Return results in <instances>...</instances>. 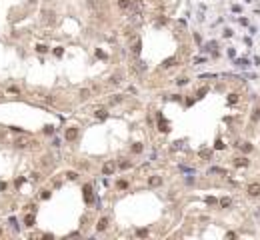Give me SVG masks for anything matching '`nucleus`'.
I'll list each match as a JSON object with an SVG mask.
<instances>
[{
    "mask_svg": "<svg viewBox=\"0 0 260 240\" xmlns=\"http://www.w3.org/2000/svg\"><path fill=\"white\" fill-rule=\"evenodd\" d=\"M76 138H78V128H76V126L66 128V132H64V140H66V142H74Z\"/></svg>",
    "mask_w": 260,
    "mask_h": 240,
    "instance_id": "f257e3e1",
    "label": "nucleus"
},
{
    "mask_svg": "<svg viewBox=\"0 0 260 240\" xmlns=\"http://www.w3.org/2000/svg\"><path fill=\"white\" fill-rule=\"evenodd\" d=\"M148 186H150V188H158V186H162V176H158V174H152V176L148 178Z\"/></svg>",
    "mask_w": 260,
    "mask_h": 240,
    "instance_id": "f03ea898",
    "label": "nucleus"
},
{
    "mask_svg": "<svg viewBox=\"0 0 260 240\" xmlns=\"http://www.w3.org/2000/svg\"><path fill=\"white\" fill-rule=\"evenodd\" d=\"M114 168H116V164H114V160H108V162L102 166V174L104 176H110L112 172H114Z\"/></svg>",
    "mask_w": 260,
    "mask_h": 240,
    "instance_id": "7ed1b4c3",
    "label": "nucleus"
},
{
    "mask_svg": "<svg viewBox=\"0 0 260 240\" xmlns=\"http://www.w3.org/2000/svg\"><path fill=\"white\" fill-rule=\"evenodd\" d=\"M84 200H86V204H92V200H94V194H92V186L90 184H84Z\"/></svg>",
    "mask_w": 260,
    "mask_h": 240,
    "instance_id": "20e7f679",
    "label": "nucleus"
},
{
    "mask_svg": "<svg viewBox=\"0 0 260 240\" xmlns=\"http://www.w3.org/2000/svg\"><path fill=\"white\" fill-rule=\"evenodd\" d=\"M246 192H248V196H260V184H250L246 188Z\"/></svg>",
    "mask_w": 260,
    "mask_h": 240,
    "instance_id": "39448f33",
    "label": "nucleus"
},
{
    "mask_svg": "<svg viewBox=\"0 0 260 240\" xmlns=\"http://www.w3.org/2000/svg\"><path fill=\"white\" fill-rule=\"evenodd\" d=\"M106 228H108V218H106V216H102L100 220L96 222V230H98V232H104Z\"/></svg>",
    "mask_w": 260,
    "mask_h": 240,
    "instance_id": "423d86ee",
    "label": "nucleus"
},
{
    "mask_svg": "<svg viewBox=\"0 0 260 240\" xmlns=\"http://www.w3.org/2000/svg\"><path fill=\"white\" fill-rule=\"evenodd\" d=\"M158 130H160V132H164V134H166V132H170V124L162 118V116H160V120H158Z\"/></svg>",
    "mask_w": 260,
    "mask_h": 240,
    "instance_id": "0eeeda50",
    "label": "nucleus"
},
{
    "mask_svg": "<svg viewBox=\"0 0 260 240\" xmlns=\"http://www.w3.org/2000/svg\"><path fill=\"white\" fill-rule=\"evenodd\" d=\"M132 4H134L132 0H118V8H120V10H130V8H132Z\"/></svg>",
    "mask_w": 260,
    "mask_h": 240,
    "instance_id": "6e6552de",
    "label": "nucleus"
},
{
    "mask_svg": "<svg viewBox=\"0 0 260 240\" xmlns=\"http://www.w3.org/2000/svg\"><path fill=\"white\" fill-rule=\"evenodd\" d=\"M132 52H134L136 56H138V54L142 52V40H140V38H136V40H134V44H132Z\"/></svg>",
    "mask_w": 260,
    "mask_h": 240,
    "instance_id": "1a4fd4ad",
    "label": "nucleus"
},
{
    "mask_svg": "<svg viewBox=\"0 0 260 240\" xmlns=\"http://www.w3.org/2000/svg\"><path fill=\"white\" fill-rule=\"evenodd\" d=\"M208 174H222V176H226V170L220 166H210L208 168Z\"/></svg>",
    "mask_w": 260,
    "mask_h": 240,
    "instance_id": "9d476101",
    "label": "nucleus"
},
{
    "mask_svg": "<svg viewBox=\"0 0 260 240\" xmlns=\"http://www.w3.org/2000/svg\"><path fill=\"white\" fill-rule=\"evenodd\" d=\"M34 222H36V218H34V214H32V212H28V214L24 216V224H26V226L30 228V226H34Z\"/></svg>",
    "mask_w": 260,
    "mask_h": 240,
    "instance_id": "9b49d317",
    "label": "nucleus"
},
{
    "mask_svg": "<svg viewBox=\"0 0 260 240\" xmlns=\"http://www.w3.org/2000/svg\"><path fill=\"white\" fill-rule=\"evenodd\" d=\"M118 166H120L122 170H128V168L132 166V162H128V160H126V158H120V162H118Z\"/></svg>",
    "mask_w": 260,
    "mask_h": 240,
    "instance_id": "f8f14e48",
    "label": "nucleus"
},
{
    "mask_svg": "<svg viewBox=\"0 0 260 240\" xmlns=\"http://www.w3.org/2000/svg\"><path fill=\"white\" fill-rule=\"evenodd\" d=\"M110 82H116V84H118V82H122V72H116V74H112V76H110Z\"/></svg>",
    "mask_w": 260,
    "mask_h": 240,
    "instance_id": "ddd939ff",
    "label": "nucleus"
},
{
    "mask_svg": "<svg viewBox=\"0 0 260 240\" xmlns=\"http://www.w3.org/2000/svg\"><path fill=\"white\" fill-rule=\"evenodd\" d=\"M236 166H248V158H234Z\"/></svg>",
    "mask_w": 260,
    "mask_h": 240,
    "instance_id": "4468645a",
    "label": "nucleus"
},
{
    "mask_svg": "<svg viewBox=\"0 0 260 240\" xmlns=\"http://www.w3.org/2000/svg\"><path fill=\"white\" fill-rule=\"evenodd\" d=\"M48 50H50V48L44 46V44H38V46H36V52H38V54H46Z\"/></svg>",
    "mask_w": 260,
    "mask_h": 240,
    "instance_id": "2eb2a0df",
    "label": "nucleus"
},
{
    "mask_svg": "<svg viewBox=\"0 0 260 240\" xmlns=\"http://www.w3.org/2000/svg\"><path fill=\"white\" fill-rule=\"evenodd\" d=\"M88 98H90V90H88V88L80 90V100H88Z\"/></svg>",
    "mask_w": 260,
    "mask_h": 240,
    "instance_id": "dca6fc26",
    "label": "nucleus"
},
{
    "mask_svg": "<svg viewBox=\"0 0 260 240\" xmlns=\"http://www.w3.org/2000/svg\"><path fill=\"white\" fill-rule=\"evenodd\" d=\"M174 62H176V58H168V60H164V62H162V68H170V66H174Z\"/></svg>",
    "mask_w": 260,
    "mask_h": 240,
    "instance_id": "f3484780",
    "label": "nucleus"
},
{
    "mask_svg": "<svg viewBox=\"0 0 260 240\" xmlns=\"http://www.w3.org/2000/svg\"><path fill=\"white\" fill-rule=\"evenodd\" d=\"M136 236H138V238H146V236H148V230H146V228H138V230H136Z\"/></svg>",
    "mask_w": 260,
    "mask_h": 240,
    "instance_id": "a211bd4d",
    "label": "nucleus"
},
{
    "mask_svg": "<svg viewBox=\"0 0 260 240\" xmlns=\"http://www.w3.org/2000/svg\"><path fill=\"white\" fill-rule=\"evenodd\" d=\"M132 152H134V154H140V152H142V144H140V142H134V144H132Z\"/></svg>",
    "mask_w": 260,
    "mask_h": 240,
    "instance_id": "6ab92c4d",
    "label": "nucleus"
},
{
    "mask_svg": "<svg viewBox=\"0 0 260 240\" xmlns=\"http://www.w3.org/2000/svg\"><path fill=\"white\" fill-rule=\"evenodd\" d=\"M94 114H96V118L104 120V118H106V116H108V112H106V110H96V112H94Z\"/></svg>",
    "mask_w": 260,
    "mask_h": 240,
    "instance_id": "aec40b11",
    "label": "nucleus"
},
{
    "mask_svg": "<svg viewBox=\"0 0 260 240\" xmlns=\"http://www.w3.org/2000/svg\"><path fill=\"white\" fill-rule=\"evenodd\" d=\"M44 134H54V126L52 124H46V126H44Z\"/></svg>",
    "mask_w": 260,
    "mask_h": 240,
    "instance_id": "412c9836",
    "label": "nucleus"
},
{
    "mask_svg": "<svg viewBox=\"0 0 260 240\" xmlns=\"http://www.w3.org/2000/svg\"><path fill=\"white\" fill-rule=\"evenodd\" d=\"M220 206L222 208H228V206H230V198H220Z\"/></svg>",
    "mask_w": 260,
    "mask_h": 240,
    "instance_id": "4be33fe9",
    "label": "nucleus"
},
{
    "mask_svg": "<svg viewBox=\"0 0 260 240\" xmlns=\"http://www.w3.org/2000/svg\"><path fill=\"white\" fill-rule=\"evenodd\" d=\"M176 84H178V86H184V84H188V78H186V76L176 78Z\"/></svg>",
    "mask_w": 260,
    "mask_h": 240,
    "instance_id": "5701e85b",
    "label": "nucleus"
},
{
    "mask_svg": "<svg viewBox=\"0 0 260 240\" xmlns=\"http://www.w3.org/2000/svg\"><path fill=\"white\" fill-rule=\"evenodd\" d=\"M200 156H202V158H210V156H212V150H200Z\"/></svg>",
    "mask_w": 260,
    "mask_h": 240,
    "instance_id": "b1692460",
    "label": "nucleus"
},
{
    "mask_svg": "<svg viewBox=\"0 0 260 240\" xmlns=\"http://www.w3.org/2000/svg\"><path fill=\"white\" fill-rule=\"evenodd\" d=\"M66 178H68V180H76V178H78V174L70 170V172H66Z\"/></svg>",
    "mask_w": 260,
    "mask_h": 240,
    "instance_id": "393cba45",
    "label": "nucleus"
},
{
    "mask_svg": "<svg viewBox=\"0 0 260 240\" xmlns=\"http://www.w3.org/2000/svg\"><path fill=\"white\" fill-rule=\"evenodd\" d=\"M228 102H230V104L238 102V94H230V96H228Z\"/></svg>",
    "mask_w": 260,
    "mask_h": 240,
    "instance_id": "a878e982",
    "label": "nucleus"
},
{
    "mask_svg": "<svg viewBox=\"0 0 260 240\" xmlns=\"http://www.w3.org/2000/svg\"><path fill=\"white\" fill-rule=\"evenodd\" d=\"M118 188H120V190L128 188V182H126V180H118Z\"/></svg>",
    "mask_w": 260,
    "mask_h": 240,
    "instance_id": "bb28decb",
    "label": "nucleus"
},
{
    "mask_svg": "<svg viewBox=\"0 0 260 240\" xmlns=\"http://www.w3.org/2000/svg\"><path fill=\"white\" fill-rule=\"evenodd\" d=\"M236 64H238V66H248V60H246V58H240V60H236Z\"/></svg>",
    "mask_w": 260,
    "mask_h": 240,
    "instance_id": "cd10ccee",
    "label": "nucleus"
},
{
    "mask_svg": "<svg viewBox=\"0 0 260 240\" xmlns=\"http://www.w3.org/2000/svg\"><path fill=\"white\" fill-rule=\"evenodd\" d=\"M256 120H260V110H258V108H256L254 114H252V122H256Z\"/></svg>",
    "mask_w": 260,
    "mask_h": 240,
    "instance_id": "c85d7f7f",
    "label": "nucleus"
},
{
    "mask_svg": "<svg viewBox=\"0 0 260 240\" xmlns=\"http://www.w3.org/2000/svg\"><path fill=\"white\" fill-rule=\"evenodd\" d=\"M62 52H64V50H62V46H56V50H54V54H56L58 58L62 56Z\"/></svg>",
    "mask_w": 260,
    "mask_h": 240,
    "instance_id": "c756f323",
    "label": "nucleus"
},
{
    "mask_svg": "<svg viewBox=\"0 0 260 240\" xmlns=\"http://www.w3.org/2000/svg\"><path fill=\"white\" fill-rule=\"evenodd\" d=\"M120 100H122V96H120V94H116V96H112V98H110L112 104H114V102H120Z\"/></svg>",
    "mask_w": 260,
    "mask_h": 240,
    "instance_id": "7c9ffc66",
    "label": "nucleus"
},
{
    "mask_svg": "<svg viewBox=\"0 0 260 240\" xmlns=\"http://www.w3.org/2000/svg\"><path fill=\"white\" fill-rule=\"evenodd\" d=\"M244 152H252V144L250 142H244Z\"/></svg>",
    "mask_w": 260,
    "mask_h": 240,
    "instance_id": "2f4dec72",
    "label": "nucleus"
},
{
    "mask_svg": "<svg viewBox=\"0 0 260 240\" xmlns=\"http://www.w3.org/2000/svg\"><path fill=\"white\" fill-rule=\"evenodd\" d=\"M206 92H208V88H200V90H198V98H202Z\"/></svg>",
    "mask_w": 260,
    "mask_h": 240,
    "instance_id": "473e14b6",
    "label": "nucleus"
},
{
    "mask_svg": "<svg viewBox=\"0 0 260 240\" xmlns=\"http://www.w3.org/2000/svg\"><path fill=\"white\" fill-rule=\"evenodd\" d=\"M206 204H216V198H214V196H208V198H206Z\"/></svg>",
    "mask_w": 260,
    "mask_h": 240,
    "instance_id": "72a5a7b5",
    "label": "nucleus"
},
{
    "mask_svg": "<svg viewBox=\"0 0 260 240\" xmlns=\"http://www.w3.org/2000/svg\"><path fill=\"white\" fill-rule=\"evenodd\" d=\"M40 196H42L44 200H46V198H50V190H42V194H40Z\"/></svg>",
    "mask_w": 260,
    "mask_h": 240,
    "instance_id": "f704fd0d",
    "label": "nucleus"
},
{
    "mask_svg": "<svg viewBox=\"0 0 260 240\" xmlns=\"http://www.w3.org/2000/svg\"><path fill=\"white\" fill-rule=\"evenodd\" d=\"M216 148H218V150H222V148H224V144H222V140H216Z\"/></svg>",
    "mask_w": 260,
    "mask_h": 240,
    "instance_id": "c9c22d12",
    "label": "nucleus"
},
{
    "mask_svg": "<svg viewBox=\"0 0 260 240\" xmlns=\"http://www.w3.org/2000/svg\"><path fill=\"white\" fill-rule=\"evenodd\" d=\"M96 56H100V58H106V54L102 52V50H96Z\"/></svg>",
    "mask_w": 260,
    "mask_h": 240,
    "instance_id": "e433bc0d",
    "label": "nucleus"
},
{
    "mask_svg": "<svg viewBox=\"0 0 260 240\" xmlns=\"http://www.w3.org/2000/svg\"><path fill=\"white\" fill-rule=\"evenodd\" d=\"M0 190H6V182H0Z\"/></svg>",
    "mask_w": 260,
    "mask_h": 240,
    "instance_id": "4c0bfd02",
    "label": "nucleus"
},
{
    "mask_svg": "<svg viewBox=\"0 0 260 240\" xmlns=\"http://www.w3.org/2000/svg\"><path fill=\"white\" fill-rule=\"evenodd\" d=\"M0 236H2V228H0Z\"/></svg>",
    "mask_w": 260,
    "mask_h": 240,
    "instance_id": "58836bf2",
    "label": "nucleus"
}]
</instances>
